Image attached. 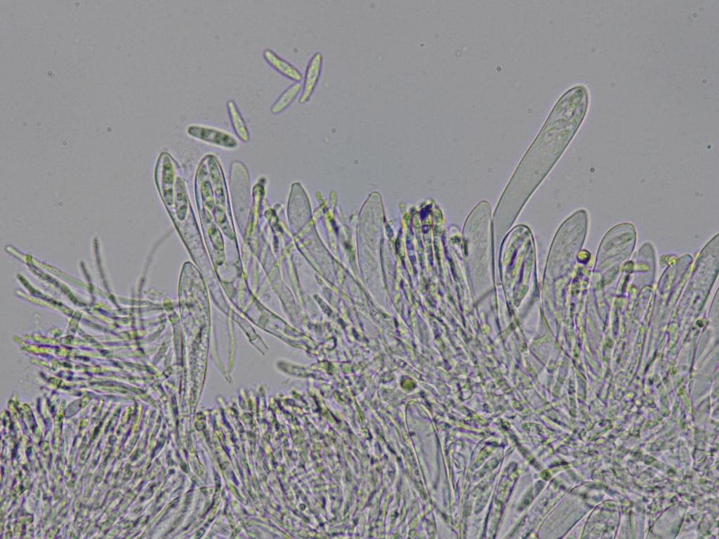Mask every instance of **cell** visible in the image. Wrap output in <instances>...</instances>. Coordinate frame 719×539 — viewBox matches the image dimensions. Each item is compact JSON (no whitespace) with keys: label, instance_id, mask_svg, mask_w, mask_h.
I'll use <instances>...</instances> for the list:
<instances>
[{"label":"cell","instance_id":"7a4b0ae2","mask_svg":"<svg viewBox=\"0 0 719 539\" xmlns=\"http://www.w3.org/2000/svg\"><path fill=\"white\" fill-rule=\"evenodd\" d=\"M323 66V55L317 51L310 58L305 71L302 91L298 99L301 104L308 102L319 80Z\"/></svg>","mask_w":719,"mask_h":539},{"label":"cell","instance_id":"6da1fadb","mask_svg":"<svg viewBox=\"0 0 719 539\" xmlns=\"http://www.w3.org/2000/svg\"><path fill=\"white\" fill-rule=\"evenodd\" d=\"M187 133L198 140L227 149H234L238 142L233 135L223 130L203 124H192Z\"/></svg>","mask_w":719,"mask_h":539},{"label":"cell","instance_id":"277c9868","mask_svg":"<svg viewBox=\"0 0 719 539\" xmlns=\"http://www.w3.org/2000/svg\"><path fill=\"white\" fill-rule=\"evenodd\" d=\"M229 119L237 135L244 142L249 140V131L244 118L237 103L233 99L226 102Z\"/></svg>","mask_w":719,"mask_h":539},{"label":"cell","instance_id":"3957f363","mask_svg":"<svg viewBox=\"0 0 719 539\" xmlns=\"http://www.w3.org/2000/svg\"><path fill=\"white\" fill-rule=\"evenodd\" d=\"M262 55L267 63L282 76L294 82H300L302 80L303 74L301 72L271 48H266L263 49Z\"/></svg>","mask_w":719,"mask_h":539},{"label":"cell","instance_id":"5b68a950","mask_svg":"<svg viewBox=\"0 0 719 539\" xmlns=\"http://www.w3.org/2000/svg\"><path fill=\"white\" fill-rule=\"evenodd\" d=\"M301 82L295 81L286 87L273 102L270 107V112L277 114L284 111L301 93Z\"/></svg>","mask_w":719,"mask_h":539}]
</instances>
